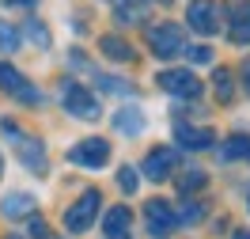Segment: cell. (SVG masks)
<instances>
[{
  "label": "cell",
  "mask_w": 250,
  "mask_h": 239,
  "mask_svg": "<svg viewBox=\"0 0 250 239\" xmlns=\"http://www.w3.org/2000/svg\"><path fill=\"white\" fill-rule=\"evenodd\" d=\"M61 103H64V114H72V118H80V122H95V118L103 114L95 91H87V87L76 84V80H64L61 84Z\"/></svg>",
  "instance_id": "obj_1"
},
{
  "label": "cell",
  "mask_w": 250,
  "mask_h": 239,
  "mask_svg": "<svg viewBox=\"0 0 250 239\" xmlns=\"http://www.w3.org/2000/svg\"><path fill=\"white\" fill-rule=\"evenodd\" d=\"M148 46L156 49V57H178L186 46V31L178 23H156L148 31Z\"/></svg>",
  "instance_id": "obj_2"
},
{
  "label": "cell",
  "mask_w": 250,
  "mask_h": 239,
  "mask_svg": "<svg viewBox=\"0 0 250 239\" xmlns=\"http://www.w3.org/2000/svg\"><path fill=\"white\" fill-rule=\"evenodd\" d=\"M144 228H148V236H152V239H167V236H174L178 217H174L171 201H148V205H144Z\"/></svg>",
  "instance_id": "obj_3"
},
{
  "label": "cell",
  "mask_w": 250,
  "mask_h": 239,
  "mask_svg": "<svg viewBox=\"0 0 250 239\" xmlns=\"http://www.w3.org/2000/svg\"><path fill=\"white\" fill-rule=\"evenodd\" d=\"M99 205H103L99 190H87V194L76 201V205L64 213V228H68V232H87V228L95 224V213H99Z\"/></svg>",
  "instance_id": "obj_4"
},
{
  "label": "cell",
  "mask_w": 250,
  "mask_h": 239,
  "mask_svg": "<svg viewBox=\"0 0 250 239\" xmlns=\"http://www.w3.org/2000/svg\"><path fill=\"white\" fill-rule=\"evenodd\" d=\"M68 159L72 163H80V167H106L110 163V144L103 141V137H87V141L72 144V152H68Z\"/></svg>",
  "instance_id": "obj_5"
},
{
  "label": "cell",
  "mask_w": 250,
  "mask_h": 239,
  "mask_svg": "<svg viewBox=\"0 0 250 239\" xmlns=\"http://www.w3.org/2000/svg\"><path fill=\"white\" fill-rule=\"evenodd\" d=\"M156 84L163 91H171V95H186V99H197L201 95V80L193 76L189 68H167V72H159Z\"/></svg>",
  "instance_id": "obj_6"
},
{
  "label": "cell",
  "mask_w": 250,
  "mask_h": 239,
  "mask_svg": "<svg viewBox=\"0 0 250 239\" xmlns=\"http://www.w3.org/2000/svg\"><path fill=\"white\" fill-rule=\"evenodd\" d=\"M186 23L197 34H216V27H220V8L212 4V0H193V4H189V12H186Z\"/></svg>",
  "instance_id": "obj_7"
},
{
  "label": "cell",
  "mask_w": 250,
  "mask_h": 239,
  "mask_svg": "<svg viewBox=\"0 0 250 239\" xmlns=\"http://www.w3.org/2000/svg\"><path fill=\"white\" fill-rule=\"evenodd\" d=\"M0 87H4L8 95H16L19 103H38V87H31L27 76H23L19 68H12V65H0Z\"/></svg>",
  "instance_id": "obj_8"
},
{
  "label": "cell",
  "mask_w": 250,
  "mask_h": 239,
  "mask_svg": "<svg viewBox=\"0 0 250 239\" xmlns=\"http://www.w3.org/2000/svg\"><path fill=\"white\" fill-rule=\"evenodd\" d=\"M174 167H178V152L174 148H156V152H148V159H144V175L152 178V182L171 178Z\"/></svg>",
  "instance_id": "obj_9"
},
{
  "label": "cell",
  "mask_w": 250,
  "mask_h": 239,
  "mask_svg": "<svg viewBox=\"0 0 250 239\" xmlns=\"http://www.w3.org/2000/svg\"><path fill=\"white\" fill-rule=\"evenodd\" d=\"M174 141L182 144V148L201 152V148H212V144H216V133L208 126H186V122H178V126H174Z\"/></svg>",
  "instance_id": "obj_10"
},
{
  "label": "cell",
  "mask_w": 250,
  "mask_h": 239,
  "mask_svg": "<svg viewBox=\"0 0 250 239\" xmlns=\"http://www.w3.org/2000/svg\"><path fill=\"white\" fill-rule=\"evenodd\" d=\"M129 232H133V213H129V205L106 209V217H103V236L106 239H133Z\"/></svg>",
  "instance_id": "obj_11"
},
{
  "label": "cell",
  "mask_w": 250,
  "mask_h": 239,
  "mask_svg": "<svg viewBox=\"0 0 250 239\" xmlns=\"http://www.w3.org/2000/svg\"><path fill=\"white\" fill-rule=\"evenodd\" d=\"M228 19H231V42L235 46H247L250 42V0H231L228 8Z\"/></svg>",
  "instance_id": "obj_12"
},
{
  "label": "cell",
  "mask_w": 250,
  "mask_h": 239,
  "mask_svg": "<svg viewBox=\"0 0 250 239\" xmlns=\"http://www.w3.org/2000/svg\"><path fill=\"white\" fill-rule=\"evenodd\" d=\"M4 133H12V137L19 141V144H16V148H19V159H23L31 171H46V148H42V144L31 141V137H19L16 126H4Z\"/></svg>",
  "instance_id": "obj_13"
},
{
  "label": "cell",
  "mask_w": 250,
  "mask_h": 239,
  "mask_svg": "<svg viewBox=\"0 0 250 239\" xmlns=\"http://www.w3.org/2000/svg\"><path fill=\"white\" fill-rule=\"evenodd\" d=\"M0 213L4 217H34V197L27 190H12V194H4V201H0Z\"/></svg>",
  "instance_id": "obj_14"
},
{
  "label": "cell",
  "mask_w": 250,
  "mask_h": 239,
  "mask_svg": "<svg viewBox=\"0 0 250 239\" xmlns=\"http://www.w3.org/2000/svg\"><path fill=\"white\" fill-rule=\"evenodd\" d=\"M114 129L125 133V137H141L144 133V110L141 107H122V110L114 114Z\"/></svg>",
  "instance_id": "obj_15"
},
{
  "label": "cell",
  "mask_w": 250,
  "mask_h": 239,
  "mask_svg": "<svg viewBox=\"0 0 250 239\" xmlns=\"http://www.w3.org/2000/svg\"><path fill=\"white\" fill-rule=\"evenodd\" d=\"M99 49L106 53L110 61H133V46H129V42H122L118 34H106V38L99 42Z\"/></svg>",
  "instance_id": "obj_16"
},
{
  "label": "cell",
  "mask_w": 250,
  "mask_h": 239,
  "mask_svg": "<svg viewBox=\"0 0 250 239\" xmlns=\"http://www.w3.org/2000/svg\"><path fill=\"white\" fill-rule=\"evenodd\" d=\"M212 84H216V99H220V103H231V99H235V87H231V72H228V68H216V76H212Z\"/></svg>",
  "instance_id": "obj_17"
},
{
  "label": "cell",
  "mask_w": 250,
  "mask_h": 239,
  "mask_svg": "<svg viewBox=\"0 0 250 239\" xmlns=\"http://www.w3.org/2000/svg\"><path fill=\"white\" fill-rule=\"evenodd\" d=\"M205 182H208V178H205V171H201V167H189L186 175L178 178V190H182V194H193V190H201Z\"/></svg>",
  "instance_id": "obj_18"
},
{
  "label": "cell",
  "mask_w": 250,
  "mask_h": 239,
  "mask_svg": "<svg viewBox=\"0 0 250 239\" xmlns=\"http://www.w3.org/2000/svg\"><path fill=\"white\" fill-rule=\"evenodd\" d=\"M247 152H250V141H247V137H231V141L220 148V156H224V159H239V156H247Z\"/></svg>",
  "instance_id": "obj_19"
},
{
  "label": "cell",
  "mask_w": 250,
  "mask_h": 239,
  "mask_svg": "<svg viewBox=\"0 0 250 239\" xmlns=\"http://www.w3.org/2000/svg\"><path fill=\"white\" fill-rule=\"evenodd\" d=\"M174 217H178V224H197L205 217V205H201V201H193V197H186V209L174 213Z\"/></svg>",
  "instance_id": "obj_20"
},
{
  "label": "cell",
  "mask_w": 250,
  "mask_h": 239,
  "mask_svg": "<svg viewBox=\"0 0 250 239\" xmlns=\"http://www.w3.org/2000/svg\"><path fill=\"white\" fill-rule=\"evenodd\" d=\"M0 49H4V53H16V49H19L16 27H12V23H4V19H0Z\"/></svg>",
  "instance_id": "obj_21"
},
{
  "label": "cell",
  "mask_w": 250,
  "mask_h": 239,
  "mask_svg": "<svg viewBox=\"0 0 250 239\" xmlns=\"http://www.w3.org/2000/svg\"><path fill=\"white\" fill-rule=\"evenodd\" d=\"M118 186H122L125 194H137V186H141L137 171H133V167H122V171H118Z\"/></svg>",
  "instance_id": "obj_22"
},
{
  "label": "cell",
  "mask_w": 250,
  "mask_h": 239,
  "mask_svg": "<svg viewBox=\"0 0 250 239\" xmlns=\"http://www.w3.org/2000/svg\"><path fill=\"white\" fill-rule=\"evenodd\" d=\"M27 38H31V42H38L42 49L49 46V31L42 27V23H38V19H31V23H27Z\"/></svg>",
  "instance_id": "obj_23"
},
{
  "label": "cell",
  "mask_w": 250,
  "mask_h": 239,
  "mask_svg": "<svg viewBox=\"0 0 250 239\" xmlns=\"http://www.w3.org/2000/svg\"><path fill=\"white\" fill-rule=\"evenodd\" d=\"M118 19H122V23H141V19H144V8L125 4V8H118Z\"/></svg>",
  "instance_id": "obj_24"
},
{
  "label": "cell",
  "mask_w": 250,
  "mask_h": 239,
  "mask_svg": "<svg viewBox=\"0 0 250 239\" xmlns=\"http://www.w3.org/2000/svg\"><path fill=\"white\" fill-rule=\"evenodd\" d=\"M186 53H189V61H193V65H208V61H212V49H208V46H193V49H186Z\"/></svg>",
  "instance_id": "obj_25"
},
{
  "label": "cell",
  "mask_w": 250,
  "mask_h": 239,
  "mask_svg": "<svg viewBox=\"0 0 250 239\" xmlns=\"http://www.w3.org/2000/svg\"><path fill=\"white\" fill-rule=\"evenodd\" d=\"M46 236H49L46 220H42V217H31V239H46Z\"/></svg>",
  "instance_id": "obj_26"
},
{
  "label": "cell",
  "mask_w": 250,
  "mask_h": 239,
  "mask_svg": "<svg viewBox=\"0 0 250 239\" xmlns=\"http://www.w3.org/2000/svg\"><path fill=\"white\" fill-rule=\"evenodd\" d=\"M99 84H103V91H125V84L118 76H99Z\"/></svg>",
  "instance_id": "obj_27"
},
{
  "label": "cell",
  "mask_w": 250,
  "mask_h": 239,
  "mask_svg": "<svg viewBox=\"0 0 250 239\" xmlns=\"http://www.w3.org/2000/svg\"><path fill=\"white\" fill-rule=\"evenodd\" d=\"M243 87H247V95H250V61L243 65Z\"/></svg>",
  "instance_id": "obj_28"
},
{
  "label": "cell",
  "mask_w": 250,
  "mask_h": 239,
  "mask_svg": "<svg viewBox=\"0 0 250 239\" xmlns=\"http://www.w3.org/2000/svg\"><path fill=\"white\" fill-rule=\"evenodd\" d=\"M16 8H31V4H38V0H12Z\"/></svg>",
  "instance_id": "obj_29"
},
{
  "label": "cell",
  "mask_w": 250,
  "mask_h": 239,
  "mask_svg": "<svg viewBox=\"0 0 250 239\" xmlns=\"http://www.w3.org/2000/svg\"><path fill=\"white\" fill-rule=\"evenodd\" d=\"M235 239H250V232H235Z\"/></svg>",
  "instance_id": "obj_30"
},
{
  "label": "cell",
  "mask_w": 250,
  "mask_h": 239,
  "mask_svg": "<svg viewBox=\"0 0 250 239\" xmlns=\"http://www.w3.org/2000/svg\"><path fill=\"white\" fill-rule=\"evenodd\" d=\"M0 175H4V156H0Z\"/></svg>",
  "instance_id": "obj_31"
},
{
  "label": "cell",
  "mask_w": 250,
  "mask_h": 239,
  "mask_svg": "<svg viewBox=\"0 0 250 239\" xmlns=\"http://www.w3.org/2000/svg\"><path fill=\"white\" fill-rule=\"evenodd\" d=\"M12 239H19V236H12Z\"/></svg>",
  "instance_id": "obj_32"
}]
</instances>
